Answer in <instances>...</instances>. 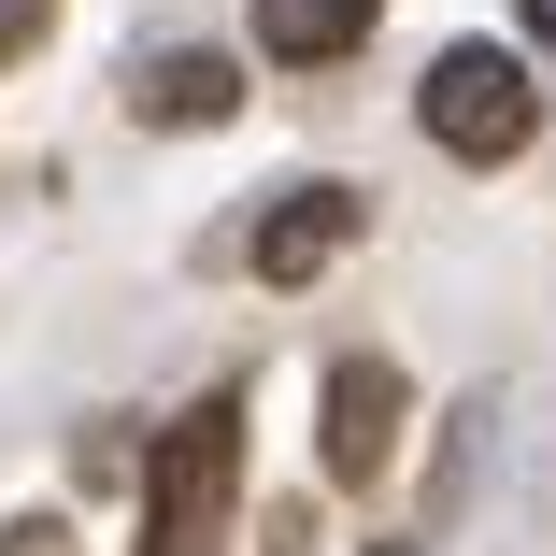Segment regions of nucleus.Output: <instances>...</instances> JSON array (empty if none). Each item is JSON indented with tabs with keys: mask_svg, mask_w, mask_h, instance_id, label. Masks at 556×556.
<instances>
[{
	"mask_svg": "<svg viewBox=\"0 0 556 556\" xmlns=\"http://www.w3.org/2000/svg\"><path fill=\"white\" fill-rule=\"evenodd\" d=\"M129 115L143 129H214V115H243V72L214 58V43H172V58L129 72Z\"/></svg>",
	"mask_w": 556,
	"mask_h": 556,
	"instance_id": "obj_5",
	"label": "nucleus"
},
{
	"mask_svg": "<svg viewBox=\"0 0 556 556\" xmlns=\"http://www.w3.org/2000/svg\"><path fill=\"white\" fill-rule=\"evenodd\" d=\"M371 556H400V542H371Z\"/></svg>",
	"mask_w": 556,
	"mask_h": 556,
	"instance_id": "obj_10",
	"label": "nucleus"
},
{
	"mask_svg": "<svg viewBox=\"0 0 556 556\" xmlns=\"http://www.w3.org/2000/svg\"><path fill=\"white\" fill-rule=\"evenodd\" d=\"M386 457H400V371L386 357H343V371H328V471L371 485Z\"/></svg>",
	"mask_w": 556,
	"mask_h": 556,
	"instance_id": "obj_4",
	"label": "nucleus"
},
{
	"mask_svg": "<svg viewBox=\"0 0 556 556\" xmlns=\"http://www.w3.org/2000/svg\"><path fill=\"white\" fill-rule=\"evenodd\" d=\"M343 243H357V186H286L257 214V286H314Z\"/></svg>",
	"mask_w": 556,
	"mask_h": 556,
	"instance_id": "obj_3",
	"label": "nucleus"
},
{
	"mask_svg": "<svg viewBox=\"0 0 556 556\" xmlns=\"http://www.w3.org/2000/svg\"><path fill=\"white\" fill-rule=\"evenodd\" d=\"M514 15H528V43H556V0H514Z\"/></svg>",
	"mask_w": 556,
	"mask_h": 556,
	"instance_id": "obj_8",
	"label": "nucleus"
},
{
	"mask_svg": "<svg viewBox=\"0 0 556 556\" xmlns=\"http://www.w3.org/2000/svg\"><path fill=\"white\" fill-rule=\"evenodd\" d=\"M371 15H386V0H257V43L271 58H343V43H371Z\"/></svg>",
	"mask_w": 556,
	"mask_h": 556,
	"instance_id": "obj_6",
	"label": "nucleus"
},
{
	"mask_svg": "<svg viewBox=\"0 0 556 556\" xmlns=\"http://www.w3.org/2000/svg\"><path fill=\"white\" fill-rule=\"evenodd\" d=\"M15 556H58V542H43V528H15Z\"/></svg>",
	"mask_w": 556,
	"mask_h": 556,
	"instance_id": "obj_9",
	"label": "nucleus"
},
{
	"mask_svg": "<svg viewBox=\"0 0 556 556\" xmlns=\"http://www.w3.org/2000/svg\"><path fill=\"white\" fill-rule=\"evenodd\" d=\"M58 29V0H0V58H15V43H43Z\"/></svg>",
	"mask_w": 556,
	"mask_h": 556,
	"instance_id": "obj_7",
	"label": "nucleus"
},
{
	"mask_svg": "<svg viewBox=\"0 0 556 556\" xmlns=\"http://www.w3.org/2000/svg\"><path fill=\"white\" fill-rule=\"evenodd\" d=\"M229 485H243V414L229 400L172 414V442L143 457V556H214L229 542Z\"/></svg>",
	"mask_w": 556,
	"mask_h": 556,
	"instance_id": "obj_1",
	"label": "nucleus"
},
{
	"mask_svg": "<svg viewBox=\"0 0 556 556\" xmlns=\"http://www.w3.org/2000/svg\"><path fill=\"white\" fill-rule=\"evenodd\" d=\"M414 115H428V143H442V157H514V143L542 129V86H528V58H514V43H442V58H428V86H414Z\"/></svg>",
	"mask_w": 556,
	"mask_h": 556,
	"instance_id": "obj_2",
	"label": "nucleus"
}]
</instances>
